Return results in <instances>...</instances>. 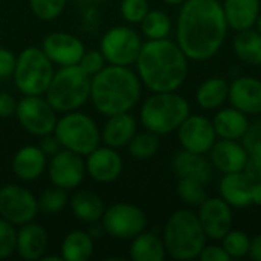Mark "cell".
Returning <instances> with one entry per match:
<instances>
[{"label":"cell","instance_id":"1","mask_svg":"<svg viewBox=\"0 0 261 261\" xmlns=\"http://www.w3.org/2000/svg\"><path fill=\"white\" fill-rule=\"evenodd\" d=\"M228 29L219 0H187L179 9L176 43L188 60L208 61L222 49Z\"/></svg>","mask_w":261,"mask_h":261},{"label":"cell","instance_id":"2","mask_svg":"<svg viewBox=\"0 0 261 261\" xmlns=\"http://www.w3.org/2000/svg\"><path fill=\"white\" fill-rule=\"evenodd\" d=\"M135 66L150 92H176L188 76V58L170 38L144 41Z\"/></svg>","mask_w":261,"mask_h":261},{"label":"cell","instance_id":"3","mask_svg":"<svg viewBox=\"0 0 261 261\" xmlns=\"http://www.w3.org/2000/svg\"><path fill=\"white\" fill-rule=\"evenodd\" d=\"M142 83L135 70L107 64L90 76V102L101 115L112 116L132 112L141 99Z\"/></svg>","mask_w":261,"mask_h":261},{"label":"cell","instance_id":"4","mask_svg":"<svg viewBox=\"0 0 261 261\" xmlns=\"http://www.w3.org/2000/svg\"><path fill=\"white\" fill-rule=\"evenodd\" d=\"M162 240L168 257L177 261H190L199 258L208 237L194 211L179 210L167 220Z\"/></svg>","mask_w":261,"mask_h":261},{"label":"cell","instance_id":"5","mask_svg":"<svg viewBox=\"0 0 261 261\" xmlns=\"http://www.w3.org/2000/svg\"><path fill=\"white\" fill-rule=\"evenodd\" d=\"M188 115L190 104L177 92H151L141 106L139 119L145 130L164 136L176 132Z\"/></svg>","mask_w":261,"mask_h":261},{"label":"cell","instance_id":"6","mask_svg":"<svg viewBox=\"0 0 261 261\" xmlns=\"http://www.w3.org/2000/svg\"><path fill=\"white\" fill-rule=\"evenodd\" d=\"M44 98L58 113L80 110L90 99V76L78 64L58 67Z\"/></svg>","mask_w":261,"mask_h":261},{"label":"cell","instance_id":"7","mask_svg":"<svg viewBox=\"0 0 261 261\" xmlns=\"http://www.w3.org/2000/svg\"><path fill=\"white\" fill-rule=\"evenodd\" d=\"M54 73V63L41 47L29 46L17 54L12 80L21 95H44Z\"/></svg>","mask_w":261,"mask_h":261},{"label":"cell","instance_id":"8","mask_svg":"<svg viewBox=\"0 0 261 261\" xmlns=\"http://www.w3.org/2000/svg\"><path fill=\"white\" fill-rule=\"evenodd\" d=\"M54 135L61 148L83 158L101 145V128L92 116L80 110L63 113L57 121Z\"/></svg>","mask_w":261,"mask_h":261},{"label":"cell","instance_id":"9","mask_svg":"<svg viewBox=\"0 0 261 261\" xmlns=\"http://www.w3.org/2000/svg\"><path fill=\"white\" fill-rule=\"evenodd\" d=\"M142 38L138 31L130 26H113L104 32L99 41V50L107 64L112 66H135L142 49Z\"/></svg>","mask_w":261,"mask_h":261},{"label":"cell","instance_id":"10","mask_svg":"<svg viewBox=\"0 0 261 261\" xmlns=\"http://www.w3.org/2000/svg\"><path fill=\"white\" fill-rule=\"evenodd\" d=\"M15 118L24 132L41 138L54 133L58 112L49 104L44 95H23V98L17 101Z\"/></svg>","mask_w":261,"mask_h":261},{"label":"cell","instance_id":"11","mask_svg":"<svg viewBox=\"0 0 261 261\" xmlns=\"http://www.w3.org/2000/svg\"><path fill=\"white\" fill-rule=\"evenodd\" d=\"M102 231L116 240H132L147 228L145 213L127 202H118L106 208L101 217Z\"/></svg>","mask_w":261,"mask_h":261},{"label":"cell","instance_id":"12","mask_svg":"<svg viewBox=\"0 0 261 261\" xmlns=\"http://www.w3.org/2000/svg\"><path fill=\"white\" fill-rule=\"evenodd\" d=\"M38 202L32 191L17 184H6L0 187V217L21 226L34 222L38 216Z\"/></svg>","mask_w":261,"mask_h":261},{"label":"cell","instance_id":"13","mask_svg":"<svg viewBox=\"0 0 261 261\" xmlns=\"http://www.w3.org/2000/svg\"><path fill=\"white\" fill-rule=\"evenodd\" d=\"M46 170L50 184L66 191L78 188L86 177L84 158L64 148L49 158Z\"/></svg>","mask_w":261,"mask_h":261},{"label":"cell","instance_id":"14","mask_svg":"<svg viewBox=\"0 0 261 261\" xmlns=\"http://www.w3.org/2000/svg\"><path fill=\"white\" fill-rule=\"evenodd\" d=\"M176 132L179 144L184 150L200 154H208L217 141L213 121L202 115L190 113Z\"/></svg>","mask_w":261,"mask_h":261},{"label":"cell","instance_id":"15","mask_svg":"<svg viewBox=\"0 0 261 261\" xmlns=\"http://www.w3.org/2000/svg\"><path fill=\"white\" fill-rule=\"evenodd\" d=\"M199 222L211 240H222L232 229V208L222 197H206L196 211Z\"/></svg>","mask_w":261,"mask_h":261},{"label":"cell","instance_id":"16","mask_svg":"<svg viewBox=\"0 0 261 261\" xmlns=\"http://www.w3.org/2000/svg\"><path fill=\"white\" fill-rule=\"evenodd\" d=\"M43 52L54 63V66H75L80 63L83 54L86 52L84 43L73 34L69 32H50L43 38Z\"/></svg>","mask_w":261,"mask_h":261},{"label":"cell","instance_id":"17","mask_svg":"<svg viewBox=\"0 0 261 261\" xmlns=\"http://www.w3.org/2000/svg\"><path fill=\"white\" fill-rule=\"evenodd\" d=\"M86 173L99 184L115 182L124 170L122 156L116 148L99 145L86 156Z\"/></svg>","mask_w":261,"mask_h":261},{"label":"cell","instance_id":"18","mask_svg":"<svg viewBox=\"0 0 261 261\" xmlns=\"http://www.w3.org/2000/svg\"><path fill=\"white\" fill-rule=\"evenodd\" d=\"M210 161L214 170L226 174V173H239L243 171L249 153L240 141L234 139H219L214 142L210 150Z\"/></svg>","mask_w":261,"mask_h":261},{"label":"cell","instance_id":"19","mask_svg":"<svg viewBox=\"0 0 261 261\" xmlns=\"http://www.w3.org/2000/svg\"><path fill=\"white\" fill-rule=\"evenodd\" d=\"M228 101L232 107L249 115H261V80L239 76L229 84Z\"/></svg>","mask_w":261,"mask_h":261},{"label":"cell","instance_id":"20","mask_svg":"<svg viewBox=\"0 0 261 261\" xmlns=\"http://www.w3.org/2000/svg\"><path fill=\"white\" fill-rule=\"evenodd\" d=\"M47 245H49V236L41 225L35 222H29L18 226L15 252L21 260H41L47 251Z\"/></svg>","mask_w":261,"mask_h":261},{"label":"cell","instance_id":"21","mask_svg":"<svg viewBox=\"0 0 261 261\" xmlns=\"http://www.w3.org/2000/svg\"><path fill=\"white\" fill-rule=\"evenodd\" d=\"M171 167L174 174L182 179H194L206 185L214 174V167L205 154L188 151V150H180L177 151L173 159H171Z\"/></svg>","mask_w":261,"mask_h":261},{"label":"cell","instance_id":"22","mask_svg":"<svg viewBox=\"0 0 261 261\" xmlns=\"http://www.w3.org/2000/svg\"><path fill=\"white\" fill-rule=\"evenodd\" d=\"M47 161L49 158L38 145H23L15 151L11 168L17 179L23 182H32L46 171Z\"/></svg>","mask_w":261,"mask_h":261},{"label":"cell","instance_id":"23","mask_svg":"<svg viewBox=\"0 0 261 261\" xmlns=\"http://www.w3.org/2000/svg\"><path fill=\"white\" fill-rule=\"evenodd\" d=\"M138 133V121L130 112L107 116L101 128V142L112 148L127 147L132 138Z\"/></svg>","mask_w":261,"mask_h":261},{"label":"cell","instance_id":"24","mask_svg":"<svg viewBox=\"0 0 261 261\" xmlns=\"http://www.w3.org/2000/svg\"><path fill=\"white\" fill-rule=\"evenodd\" d=\"M251 188H252V182L245 176L243 171L226 173L222 176L219 182L220 197L231 208H246L252 205Z\"/></svg>","mask_w":261,"mask_h":261},{"label":"cell","instance_id":"25","mask_svg":"<svg viewBox=\"0 0 261 261\" xmlns=\"http://www.w3.org/2000/svg\"><path fill=\"white\" fill-rule=\"evenodd\" d=\"M222 8L229 29L236 32L254 28L261 12L260 0H223Z\"/></svg>","mask_w":261,"mask_h":261},{"label":"cell","instance_id":"26","mask_svg":"<svg viewBox=\"0 0 261 261\" xmlns=\"http://www.w3.org/2000/svg\"><path fill=\"white\" fill-rule=\"evenodd\" d=\"M249 124L248 115L232 106L219 110L213 118V125L219 139L242 141Z\"/></svg>","mask_w":261,"mask_h":261},{"label":"cell","instance_id":"27","mask_svg":"<svg viewBox=\"0 0 261 261\" xmlns=\"http://www.w3.org/2000/svg\"><path fill=\"white\" fill-rule=\"evenodd\" d=\"M69 203L73 216L80 222L90 225L101 222V217L106 211L102 199L98 194L87 190H80L73 193V196L69 199Z\"/></svg>","mask_w":261,"mask_h":261},{"label":"cell","instance_id":"28","mask_svg":"<svg viewBox=\"0 0 261 261\" xmlns=\"http://www.w3.org/2000/svg\"><path fill=\"white\" fill-rule=\"evenodd\" d=\"M128 255L133 261H164L167 258V251L162 237L142 231L132 239Z\"/></svg>","mask_w":261,"mask_h":261},{"label":"cell","instance_id":"29","mask_svg":"<svg viewBox=\"0 0 261 261\" xmlns=\"http://www.w3.org/2000/svg\"><path fill=\"white\" fill-rule=\"evenodd\" d=\"M229 96V83L222 76H211L203 81L196 92V102L203 110L220 109Z\"/></svg>","mask_w":261,"mask_h":261},{"label":"cell","instance_id":"30","mask_svg":"<svg viewBox=\"0 0 261 261\" xmlns=\"http://www.w3.org/2000/svg\"><path fill=\"white\" fill-rule=\"evenodd\" d=\"M93 237L81 229L70 231L61 242L60 255L64 261H87L93 255Z\"/></svg>","mask_w":261,"mask_h":261},{"label":"cell","instance_id":"31","mask_svg":"<svg viewBox=\"0 0 261 261\" xmlns=\"http://www.w3.org/2000/svg\"><path fill=\"white\" fill-rule=\"evenodd\" d=\"M232 47L240 61L249 66H261V34L257 29L239 31Z\"/></svg>","mask_w":261,"mask_h":261},{"label":"cell","instance_id":"32","mask_svg":"<svg viewBox=\"0 0 261 261\" xmlns=\"http://www.w3.org/2000/svg\"><path fill=\"white\" fill-rule=\"evenodd\" d=\"M139 24H141V32L147 40L168 38L173 29L170 15L161 9H150Z\"/></svg>","mask_w":261,"mask_h":261},{"label":"cell","instance_id":"33","mask_svg":"<svg viewBox=\"0 0 261 261\" xmlns=\"http://www.w3.org/2000/svg\"><path fill=\"white\" fill-rule=\"evenodd\" d=\"M161 145V139L159 135L153 133V132H138L132 141L128 142V153L130 156L136 158V159H150L153 158Z\"/></svg>","mask_w":261,"mask_h":261},{"label":"cell","instance_id":"34","mask_svg":"<svg viewBox=\"0 0 261 261\" xmlns=\"http://www.w3.org/2000/svg\"><path fill=\"white\" fill-rule=\"evenodd\" d=\"M37 202H38L40 213L47 214V216H54V214L61 213L67 206L69 196H67V191L66 190L52 185V188H46L38 196Z\"/></svg>","mask_w":261,"mask_h":261},{"label":"cell","instance_id":"35","mask_svg":"<svg viewBox=\"0 0 261 261\" xmlns=\"http://www.w3.org/2000/svg\"><path fill=\"white\" fill-rule=\"evenodd\" d=\"M222 248L229 255L231 260L243 258L249 254L251 248V237L245 231L231 229L222 240Z\"/></svg>","mask_w":261,"mask_h":261},{"label":"cell","instance_id":"36","mask_svg":"<svg viewBox=\"0 0 261 261\" xmlns=\"http://www.w3.org/2000/svg\"><path fill=\"white\" fill-rule=\"evenodd\" d=\"M176 191L180 200L190 206H199L208 197L205 191V185L194 179H185V177L179 179Z\"/></svg>","mask_w":261,"mask_h":261},{"label":"cell","instance_id":"37","mask_svg":"<svg viewBox=\"0 0 261 261\" xmlns=\"http://www.w3.org/2000/svg\"><path fill=\"white\" fill-rule=\"evenodd\" d=\"M67 0H29L32 14L41 21H52L58 18L66 9Z\"/></svg>","mask_w":261,"mask_h":261},{"label":"cell","instance_id":"38","mask_svg":"<svg viewBox=\"0 0 261 261\" xmlns=\"http://www.w3.org/2000/svg\"><path fill=\"white\" fill-rule=\"evenodd\" d=\"M121 15L130 24H139L150 11L148 0H121Z\"/></svg>","mask_w":261,"mask_h":261},{"label":"cell","instance_id":"39","mask_svg":"<svg viewBox=\"0 0 261 261\" xmlns=\"http://www.w3.org/2000/svg\"><path fill=\"white\" fill-rule=\"evenodd\" d=\"M15 242H17L15 226L0 217V260H6L15 252Z\"/></svg>","mask_w":261,"mask_h":261},{"label":"cell","instance_id":"40","mask_svg":"<svg viewBox=\"0 0 261 261\" xmlns=\"http://www.w3.org/2000/svg\"><path fill=\"white\" fill-rule=\"evenodd\" d=\"M78 66L89 75V76H93L96 75L98 72H101L106 66H107V61L104 58V55L101 54L99 49H86V52L83 54Z\"/></svg>","mask_w":261,"mask_h":261},{"label":"cell","instance_id":"41","mask_svg":"<svg viewBox=\"0 0 261 261\" xmlns=\"http://www.w3.org/2000/svg\"><path fill=\"white\" fill-rule=\"evenodd\" d=\"M242 144L248 150L249 156H255L261 159V119L249 124L245 136L242 138Z\"/></svg>","mask_w":261,"mask_h":261},{"label":"cell","instance_id":"42","mask_svg":"<svg viewBox=\"0 0 261 261\" xmlns=\"http://www.w3.org/2000/svg\"><path fill=\"white\" fill-rule=\"evenodd\" d=\"M15 61H17V55L12 50L6 47H0V78L12 76L15 69Z\"/></svg>","mask_w":261,"mask_h":261},{"label":"cell","instance_id":"43","mask_svg":"<svg viewBox=\"0 0 261 261\" xmlns=\"http://www.w3.org/2000/svg\"><path fill=\"white\" fill-rule=\"evenodd\" d=\"M199 260L200 261H231L229 255L225 252V249L222 248V245H210L202 249V252L199 254Z\"/></svg>","mask_w":261,"mask_h":261},{"label":"cell","instance_id":"44","mask_svg":"<svg viewBox=\"0 0 261 261\" xmlns=\"http://www.w3.org/2000/svg\"><path fill=\"white\" fill-rule=\"evenodd\" d=\"M38 147L43 150V153L47 158H52L54 154H57L61 150V145H60V142H58V139L55 138L54 133H49V135L41 136L40 138V142H38Z\"/></svg>","mask_w":261,"mask_h":261},{"label":"cell","instance_id":"45","mask_svg":"<svg viewBox=\"0 0 261 261\" xmlns=\"http://www.w3.org/2000/svg\"><path fill=\"white\" fill-rule=\"evenodd\" d=\"M17 109V99L8 93V92H0V118H9L15 115Z\"/></svg>","mask_w":261,"mask_h":261},{"label":"cell","instance_id":"46","mask_svg":"<svg viewBox=\"0 0 261 261\" xmlns=\"http://www.w3.org/2000/svg\"><path fill=\"white\" fill-rule=\"evenodd\" d=\"M245 176L251 180V182H258L261 180V159L255 156H249L245 168H243Z\"/></svg>","mask_w":261,"mask_h":261},{"label":"cell","instance_id":"47","mask_svg":"<svg viewBox=\"0 0 261 261\" xmlns=\"http://www.w3.org/2000/svg\"><path fill=\"white\" fill-rule=\"evenodd\" d=\"M252 260L261 261V234L255 236L254 239H251V248H249V254H248Z\"/></svg>","mask_w":261,"mask_h":261},{"label":"cell","instance_id":"48","mask_svg":"<svg viewBox=\"0 0 261 261\" xmlns=\"http://www.w3.org/2000/svg\"><path fill=\"white\" fill-rule=\"evenodd\" d=\"M251 200H252V205L261 206V180H258V182H252Z\"/></svg>","mask_w":261,"mask_h":261},{"label":"cell","instance_id":"49","mask_svg":"<svg viewBox=\"0 0 261 261\" xmlns=\"http://www.w3.org/2000/svg\"><path fill=\"white\" fill-rule=\"evenodd\" d=\"M164 3L170 5V6H180L182 3H185L187 0H162Z\"/></svg>","mask_w":261,"mask_h":261},{"label":"cell","instance_id":"50","mask_svg":"<svg viewBox=\"0 0 261 261\" xmlns=\"http://www.w3.org/2000/svg\"><path fill=\"white\" fill-rule=\"evenodd\" d=\"M61 255H44L41 261H61Z\"/></svg>","mask_w":261,"mask_h":261},{"label":"cell","instance_id":"51","mask_svg":"<svg viewBox=\"0 0 261 261\" xmlns=\"http://www.w3.org/2000/svg\"><path fill=\"white\" fill-rule=\"evenodd\" d=\"M255 29L261 34V12L260 15H258V18H257V21H255Z\"/></svg>","mask_w":261,"mask_h":261}]
</instances>
